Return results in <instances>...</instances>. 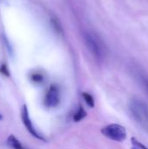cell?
I'll list each match as a JSON object with an SVG mask.
<instances>
[{"instance_id":"1","label":"cell","mask_w":148,"mask_h":149,"mask_svg":"<svg viewBox=\"0 0 148 149\" xmlns=\"http://www.w3.org/2000/svg\"><path fill=\"white\" fill-rule=\"evenodd\" d=\"M129 111L133 119L148 134V106L143 100L134 98L129 102Z\"/></svg>"},{"instance_id":"2","label":"cell","mask_w":148,"mask_h":149,"mask_svg":"<svg viewBox=\"0 0 148 149\" xmlns=\"http://www.w3.org/2000/svg\"><path fill=\"white\" fill-rule=\"evenodd\" d=\"M85 42L94 58L99 62L102 61L105 57V46L100 38L93 33L87 32L85 34Z\"/></svg>"},{"instance_id":"3","label":"cell","mask_w":148,"mask_h":149,"mask_svg":"<svg viewBox=\"0 0 148 149\" xmlns=\"http://www.w3.org/2000/svg\"><path fill=\"white\" fill-rule=\"evenodd\" d=\"M101 134L107 139L117 142H123L127 137L126 128L120 124H110L106 126L101 129Z\"/></svg>"},{"instance_id":"4","label":"cell","mask_w":148,"mask_h":149,"mask_svg":"<svg viewBox=\"0 0 148 149\" xmlns=\"http://www.w3.org/2000/svg\"><path fill=\"white\" fill-rule=\"evenodd\" d=\"M60 103V90L59 87L52 84L49 87L48 91L45 93L44 99V105L48 108L57 107Z\"/></svg>"},{"instance_id":"5","label":"cell","mask_w":148,"mask_h":149,"mask_svg":"<svg viewBox=\"0 0 148 149\" xmlns=\"http://www.w3.org/2000/svg\"><path fill=\"white\" fill-rule=\"evenodd\" d=\"M21 119H22V121L24 125V127H26L27 131L33 136L35 137L36 139L39 140V141H42L44 142H46L47 141L44 139V137L43 135H41L37 130L36 128L34 127L32 122H31V120L30 118V115H29V111H28V108H27V106L26 105H24L23 107H22V110H21Z\"/></svg>"},{"instance_id":"6","label":"cell","mask_w":148,"mask_h":149,"mask_svg":"<svg viewBox=\"0 0 148 149\" xmlns=\"http://www.w3.org/2000/svg\"><path fill=\"white\" fill-rule=\"evenodd\" d=\"M7 145L12 149H27L24 147V145L14 136V135H10L7 138Z\"/></svg>"},{"instance_id":"7","label":"cell","mask_w":148,"mask_h":149,"mask_svg":"<svg viewBox=\"0 0 148 149\" xmlns=\"http://www.w3.org/2000/svg\"><path fill=\"white\" fill-rule=\"evenodd\" d=\"M85 117H86V112L85 111V109L82 107H80L79 109L78 110V112L74 114L73 120L75 122H79V121L82 120L83 119H85Z\"/></svg>"},{"instance_id":"8","label":"cell","mask_w":148,"mask_h":149,"mask_svg":"<svg viewBox=\"0 0 148 149\" xmlns=\"http://www.w3.org/2000/svg\"><path fill=\"white\" fill-rule=\"evenodd\" d=\"M82 96H83V98H84L85 103H86L90 107H92V108L94 107V106H95L94 99H93V97H92L90 93H82Z\"/></svg>"},{"instance_id":"9","label":"cell","mask_w":148,"mask_h":149,"mask_svg":"<svg viewBox=\"0 0 148 149\" xmlns=\"http://www.w3.org/2000/svg\"><path fill=\"white\" fill-rule=\"evenodd\" d=\"M131 146L132 149H148L145 145H143L140 141H139L136 138L131 139Z\"/></svg>"},{"instance_id":"10","label":"cell","mask_w":148,"mask_h":149,"mask_svg":"<svg viewBox=\"0 0 148 149\" xmlns=\"http://www.w3.org/2000/svg\"><path fill=\"white\" fill-rule=\"evenodd\" d=\"M51 23L53 28L55 29V31H56L58 33H62L63 30H62L61 24H60L59 21H58L56 17H52V18L51 19Z\"/></svg>"},{"instance_id":"11","label":"cell","mask_w":148,"mask_h":149,"mask_svg":"<svg viewBox=\"0 0 148 149\" xmlns=\"http://www.w3.org/2000/svg\"><path fill=\"white\" fill-rule=\"evenodd\" d=\"M139 80L140 81L141 85L143 86V87L145 88V90L148 93V78L146 77L143 74H140L139 75Z\"/></svg>"},{"instance_id":"12","label":"cell","mask_w":148,"mask_h":149,"mask_svg":"<svg viewBox=\"0 0 148 149\" xmlns=\"http://www.w3.org/2000/svg\"><path fill=\"white\" fill-rule=\"evenodd\" d=\"M31 79L32 81L36 82V83H41L43 82L44 80V77L42 74H39V73H33L31 76Z\"/></svg>"},{"instance_id":"13","label":"cell","mask_w":148,"mask_h":149,"mask_svg":"<svg viewBox=\"0 0 148 149\" xmlns=\"http://www.w3.org/2000/svg\"><path fill=\"white\" fill-rule=\"evenodd\" d=\"M0 72H1L2 73L5 74L6 76H9V75H10L9 71H8V69H7V66H6L5 65H3L1 66V68H0Z\"/></svg>"},{"instance_id":"14","label":"cell","mask_w":148,"mask_h":149,"mask_svg":"<svg viewBox=\"0 0 148 149\" xmlns=\"http://www.w3.org/2000/svg\"><path fill=\"white\" fill-rule=\"evenodd\" d=\"M2 119H3V116H2V115H1V114H0V120H2Z\"/></svg>"}]
</instances>
